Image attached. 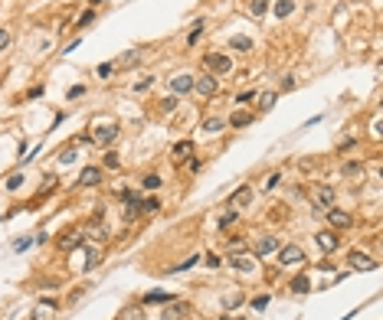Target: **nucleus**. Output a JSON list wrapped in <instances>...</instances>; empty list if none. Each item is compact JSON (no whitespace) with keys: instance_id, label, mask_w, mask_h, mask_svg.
Listing matches in <instances>:
<instances>
[{"instance_id":"37998d69","label":"nucleus","mask_w":383,"mask_h":320,"mask_svg":"<svg viewBox=\"0 0 383 320\" xmlns=\"http://www.w3.org/2000/svg\"><path fill=\"white\" fill-rule=\"evenodd\" d=\"M282 88H285V92H291V88H295V78L285 75V78H282Z\"/></svg>"},{"instance_id":"ea45409f","label":"nucleus","mask_w":383,"mask_h":320,"mask_svg":"<svg viewBox=\"0 0 383 320\" xmlns=\"http://www.w3.org/2000/svg\"><path fill=\"white\" fill-rule=\"evenodd\" d=\"M252 307H256V311H266V307H269V297H256V301H252Z\"/></svg>"},{"instance_id":"f8f14e48","label":"nucleus","mask_w":383,"mask_h":320,"mask_svg":"<svg viewBox=\"0 0 383 320\" xmlns=\"http://www.w3.org/2000/svg\"><path fill=\"white\" fill-rule=\"evenodd\" d=\"M193 88V75H174L171 78V92L174 95H184V92H190Z\"/></svg>"},{"instance_id":"423d86ee","label":"nucleus","mask_w":383,"mask_h":320,"mask_svg":"<svg viewBox=\"0 0 383 320\" xmlns=\"http://www.w3.org/2000/svg\"><path fill=\"white\" fill-rule=\"evenodd\" d=\"M318 245H321V252H337V249H341L337 229H324V232H318Z\"/></svg>"},{"instance_id":"dca6fc26","label":"nucleus","mask_w":383,"mask_h":320,"mask_svg":"<svg viewBox=\"0 0 383 320\" xmlns=\"http://www.w3.org/2000/svg\"><path fill=\"white\" fill-rule=\"evenodd\" d=\"M229 265H233L236 271H249V268L256 265V258H249V255H229Z\"/></svg>"},{"instance_id":"9b49d317","label":"nucleus","mask_w":383,"mask_h":320,"mask_svg":"<svg viewBox=\"0 0 383 320\" xmlns=\"http://www.w3.org/2000/svg\"><path fill=\"white\" fill-rule=\"evenodd\" d=\"M193 157V141H177L174 144V164H184Z\"/></svg>"},{"instance_id":"1a4fd4ad","label":"nucleus","mask_w":383,"mask_h":320,"mask_svg":"<svg viewBox=\"0 0 383 320\" xmlns=\"http://www.w3.org/2000/svg\"><path fill=\"white\" fill-rule=\"evenodd\" d=\"M256 258H262V255H272V252H279V239H272V235H262L256 242Z\"/></svg>"},{"instance_id":"49530a36","label":"nucleus","mask_w":383,"mask_h":320,"mask_svg":"<svg viewBox=\"0 0 383 320\" xmlns=\"http://www.w3.org/2000/svg\"><path fill=\"white\" fill-rule=\"evenodd\" d=\"M223 320H229V317H223ZM233 320H243V317H233Z\"/></svg>"},{"instance_id":"6e6552de","label":"nucleus","mask_w":383,"mask_h":320,"mask_svg":"<svg viewBox=\"0 0 383 320\" xmlns=\"http://www.w3.org/2000/svg\"><path fill=\"white\" fill-rule=\"evenodd\" d=\"M279 258H282V265H301V261H305V252L298 249V245H285V249L279 252Z\"/></svg>"},{"instance_id":"b1692460","label":"nucleus","mask_w":383,"mask_h":320,"mask_svg":"<svg viewBox=\"0 0 383 320\" xmlns=\"http://www.w3.org/2000/svg\"><path fill=\"white\" fill-rule=\"evenodd\" d=\"M275 105V92H262L259 95V111H272Z\"/></svg>"},{"instance_id":"f3484780","label":"nucleus","mask_w":383,"mask_h":320,"mask_svg":"<svg viewBox=\"0 0 383 320\" xmlns=\"http://www.w3.org/2000/svg\"><path fill=\"white\" fill-rule=\"evenodd\" d=\"M291 291H295V294H308V291H311V278H308V274H295V278H291Z\"/></svg>"},{"instance_id":"4be33fe9","label":"nucleus","mask_w":383,"mask_h":320,"mask_svg":"<svg viewBox=\"0 0 383 320\" xmlns=\"http://www.w3.org/2000/svg\"><path fill=\"white\" fill-rule=\"evenodd\" d=\"M291 10H295V7H291V0H275V16H279V20H285Z\"/></svg>"},{"instance_id":"412c9836","label":"nucleus","mask_w":383,"mask_h":320,"mask_svg":"<svg viewBox=\"0 0 383 320\" xmlns=\"http://www.w3.org/2000/svg\"><path fill=\"white\" fill-rule=\"evenodd\" d=\"M229 46L239 49V53H249V49H252V39L249 36H233V39H229Z\"/></svg>"},{"instance_id":"4468645a","label":"nucleus","mask_w":383,"mask_h":320,"mask_svg":"<svg viewBox=\"0 0 383 320\" xmlns=\"http://www.w3.org/2000/svg\"><path fill=\"white\" fill-rule=\"evenodd\" d=\"M79 245H82V232H72V229L59 239V249L63 252H72V249H79Z\"/></svg>"},{"instance_id":"f704fd0d","label":"nucleus","mask_w":383,"mask_h":320,"mask_svg":"<svg viewBox=\"0 0 383 320\" xmlns=\"http://www.w3.org/2000/svg\"><path fill=\"white\" fill-rule=\"evenodd\" d=\"M193 265H196V255H193V258H187L184 265H174V268H171V274H174V271H187V268H193Z\"/></svg>"},{"instance_id":"6ab92c4d","label":"nucleus","mask_w":383,"mask_h":320,"mask_svg":"<svg viewBox=\"0 0 383 320\" xmlns=\"http://www.w3.org/2000/svg\"><path fill=\"white\" fill-rule=\"evenodd\" d=\"M246 125H252V115H249V111H236V115L229 118V128H246Z\"/></svg>"},{"instance_id":"7ed1b4c3","label":"nucleus","mask_w":383,"mask_h":320,"mask_svg":"<svg viewBox=\"0 0 383 320\" xmlns=\"http://www.w3.org/2000/svg\"><path fill=\"white\" fill-rule=\"evenodd\" d=\"M193 92H200L203 98L216 95V75H213V72H203L200 78H193Z\"/></svg>"},{"instance_id":"72a5a7b5","label":"nucleus","mask_w":383,"mask_h":320,"mask_svg":"<svg viewBox=\"0 0 383 320\" xmlns=\"http://www.w3.org/2000/svg\"><path fill=\"white\" fill-rule=\"evenodd\" d=\"M59 160H63V164H72V160H76V147H66L63 154H59Z\"/></svg>"},{"instance_id":"79ce46f5","label":"nucleus","mask_w":383,"mask_h":320,"mask_svg":"<svg viewBox=\"0 0 383 320\" xmlns=\"http://www.w3.org/2000/svg\"><path fill=\"white\" fill-rule=\"evenodd\" d=\"M111 69H115V65H111V63H105V65H98V75H102V78H108V75H111Z\"/></svg>"},{"instance_id":"4c0bfd02","label":"nucleus","mask_w":383,"mask_h":320,"mask_svg":"<svg viewBox=\"0 0 383 320\" xmlns=\"http://www.w3.org/2000/svg\"><path fill=\"white\" fill-rule=\"evenodd\" d=\"M20 187H23V177H10L7 180V190H20Z\"/></svg>"},{"instance_id":"a18cd8bd","label":"nucleus","mask_w":383,"mask_h":320,"mask_svg":"<svg viewBox=\"0 0 383 320\" xmlns=\"http://www.w3.org/2000/svg\"><path fill=\"white\" fill-rule=\"evenodd\" d=\"M206 268H219V258L213 255V252H210V255H206Z\"/></svg>"},{"instance_id":"ddd939ff","label":"nucleus","mask_w":383,"mask_h":320,"mask_svg":"<svg viewBox=\"0 0 383 320\" xmlns=\"http://www.w3.org/2000/svg\"><path fill=\"white\" fill-rule=\"evenodd\" d=\"M252 199V187H239L233 196H229V209H236V206H246Z\"/></svg>"},{"instance_id":"f257e3e1","label":"nucleus","mask_w":383,"mask_h":320,"mask_svg":"<svg viewBox=\"0 0 383 320\" xmlns=\"http://www.w3.org/2000/svg\"><path fill=\"white\" fill-rule=\"evenodd\" d=\"M115 137H118V125H102V128H95V134H92V141L98 147H111Z\"/></svg>"},{"instance_id":"c9c22d12","label":"nucleus","mask_w":383,"mask_h":320,"mask_svg":"<svg viewBox=\"0 0 383 320\" xmlns=\"http://www.w3.org/2000/svg\"><path fill=\"white\" fill-rule=\"evenodd\" d=\"M95 261H98V252L89 249V252H86V268H95Z\"/></svg>"},{"instance_id":"c85d7f7f","label":"nucleus","mask_w":383,"mask_h":320,"mask_svg":"<svg viewBox=\"0 0 383 320\" xmlns=\"http://www.w3.org/2000/svg\"><path fill=\"white\" fill-rule=\"evenodd\" d=\"M344 177H364V164H344Z\"/></svg>"},{"instance_id":"c03bdc74","label":"nucleus","mask_w":383,"mask_h":320,"mask_svg":"<svg viewBox=\"0 0 383 320\" xmlns=\"http://www.w3.org/2000/svg\"><path fill=\"white\" fill-rule=\"evenodd\" d=\"M7 46H10V33L0 30V49H7Z\"/></svg>"},{"instance_id":"0eeeda50","label":"nucleus","mask_w":383,"mask_h":320,"mask_svg":"<svg viewBox=\"0 0 383 320\" xmlns=\"http://www.w3.org/2000/svg\"><path fill=\"white\" fill-rule=\"evenodd\" d=\"M98 183H102V170L98 167H86L76 180V187H98Z\"/></svg>"},{"instance_id":"a211bd4d","label":"nucleus","mask_w":383,"mask_h":320,"mask_svg":"<svg viewBox=\"0 0 383 320\" xmlns=\"http://www.w3.org/2000/svg\"><path fill=\"white\" fill-rule=\"evenodd\" d=\"M174 294H167V291H151V294H144V304H171Z\"/></svg>"},{"instance_id":"58836bf2","label":"nucleus","mask_w":383,"mask_h":320,"mask_svg":"<svg viewBox=\"0 0 383 320\" xmlns=\"http://www.w3.org/2000/svg\"><path fill=\"white\" fill-rule=\"evenodd\" d=\"M148 85H154V75H148V78H141V82H138V85H134V88H138V92H144V88H148Z\"/></svg>"},{"instance_id":"a878e982","label":"nucleus","mask_w":383,"mask_h":320,"mask_svg":"<svg viewBox=\"0 0 383 320\" xmlns=\"http://www.w3.org/2000/svg\"><path fill=\"white\" fill-rule=\"evenodd\" d=\"M236 219H239V212L236 209H229V212H223V216H219V229H229L236 222Z\"/></svg>"},{"instance_id":"bb28decb","label":"nucleus","mask_w":383,"mask_h":320,"mask_svg":"<svg viewBox=\"0 0 383 320\" xmlns=\"http://www.w3.org/2000/svg\"><path fill=\"white\" fill-rule=\"evenodd\" d=\"M203 30H206V23H203V20H196V23H193V30H190V36H187V43H190V46H193L196 39H200V33H203Z\"/></svg>"},{"instance_id":"cd10ccee","label":"nucleus","mask_w":383,"mask_h":320,"mask_svg":"<svg viewBox=\"0 0 383 320\" xmlns=\"http://www.w3.org/2000/svg\"><path fill=\"white\" fill-rule=\"evenodd\" d=\"M121 320H144V307H128L121 314Z\"/></svg>"},{"instance_id":"7c9ffc66","label":"nucleus","mask_w":383,"mask_h":320,"mask_svg":"<svg viewBox=\"0 0 383 320\" xmlns=\"http://www.w3.org/2000/svg\"><path fill=\"white\" fill-rule=\"evenodd\" d=\"M141 187H144V190H157V187H161V177H157V173H151V177H144V183H141Z\"/></svg>"},{"instance_id":"a19ab883","label":"nucleus","mask_w":383,"mask_h":320,"mask_svg":"<svg viewBox=\"0 0 383 320\" xmlns=\"http://www.w3.org/2000/svg\"><path fill=\"white\" fill-rule=\"evenodd\" d=\"M121 199H125V203H134V199H138V193H134V190H121Z\"/></svg>"},{"instance_id":"f03ea898","label":"nucleus","mask_w":383,"mask_h":320,"mask_svg":"<svg viewBox=\"0 0 383 320\" xmlns=\"http://www.w3.org/2000/svg\"><path fill=\"white\" fill-rule=\"evenodd\" d=\"M314 206H318L321 212H328L331 206H334V187H314Z\"/></svg>"},{"instance_id":"39448f33","label":"nucleus","mask_w":383,"mask_h":320,"mask_svg":"<svg viewBox=\"0 0 383 320\" xmlns=\"http://www.w3.org/2000/svg\"><path fill=\"white\" fill-rule=\"evenodd\" d=\"M206 69H210V72H229V69H233V59L223 56V53H210V56H206Z\"/></svg>"},{"instance_id":"473e14b6","label":"nucleus","mask_w":383,"mask_h":320,"mask_svg":"<svg viewBox=\"0 0 383 320\" xmlns=\"http://www.w3.org/2000/svg\"><path fill=\"white\" fill-rule=\"evenodd\" d=\"M121 65H128V69L138 65V53H125V56H121Z\"/></svg>"},{"instance_id":"5701e85b","label":"nucleus","mask_w":383,"mask_h":320,"mask_svg":"<svg viewBox=\"0 0 383 320\" xmlns=\"http://www.w3.org/2000/svg\"><path fill=\"white\" fill-rule=\"evenodd\" d=\"M223 128H226V121H223V118H206V121H203V131H206V134L223 131Z\"/></svg>"},{"instance_id":"aec40b11","label":"nucleus","mask_w":383,"mask_h":320,"mask_svg":"<svg viewBox=\"0 0 383 320\" xmlns=\"http://www.w3.org/2000/svg\"><path fill=\"white\" fill-rule=\"evenodd\" d=\"M86 235H89V239H95V242H102V239H108V232H105V226H102V222H92V226L86 229Z\"/></svg>"},{"instance_id":"9d476101","label":"nucleus","mask_w":383,"mask_h":320,"mask_svg":"<svg viewBox=\"0 0 383 320\" xmlns=\"http://www.w3.org/2000/svg\"><path fill=\"white\" fill-rule=\"evenodd\" d=\"M351 268H357V271H370V268H377V261L370 255H364V252H351Z\"/></svg>"},{"instance_id":"2f4dec72","label":"nucleus","mask_w":383,"mask_h":320,"mask_svg":"<svg viewBox=\"0 0 383 320\" xmlns=\"http://www.w3.org/2000/svg\"><path fill=\"white\" fill-rule=\"evenodd\" d=\"M105 167H108V170H118V167H121L118 154H105Z\"/></svg>"},{"instance_id":"e433bc0d","label":"nucleus","mask_w":383,"mask_h":320,"mask_svg":"<svg viewBox=\"0 0 383 320\" xmlns=\"http://www.w3.org/2000/svg\"><path fill=\"white\" fill-rule=\"evenodd\" d=\"M92 20H95V13H92V10H86V13L79 16V26H89V23H92Z\"/></svg>"},{"instance_id":"393cba45","label":"nucleus","mask_w":383,"mask_h":320,"mask_svg":"<svg viewBox=\"0 0 383 320\" xmlns=\"http://www.w3.org/2000/svg\"><path fill=\"white\" fill-rule=\"evenodd\" d=\"M269 10V0H249V13L252 16H262Z\"/></svg>"},{"instance_id":"2eb2a0df","label":"nucleus","mask_w":383,"mask_h":320,"mask_svg":"<svg viewBox=\"0 0 383 320\" xmlns=\"http://www.w3.org/2000/svg\"><path fill=\"white\" fill-rule=\"evenodd\" d=\"M190 307L187 304H180V301H171V307L164 311V320H180V317H187Z\"/></svg>"},{"instance_id":"20e7f679","label":"nucleus","mask_w":383,"mask_h":320,"mask_svg":"<svg viewBox=\"0 0 383 320\" xmlns=\"http://www.w3.org/2000/svg\"><path fill=\"white\" fill-rule=\"evenodd\" d=\"M324 216H328L331 229H351V226H354V216H351V212H344V209H334V206H331V209L324 212Z\"/></svg>"},{"instance_id":"c756f323","label":"nucleus","mask_w":383,"mask_h":320,"mask_svg":"<svg viewBox=\"0 0 383 320\" xmlns=\"http://www.w3.org/2000/svg\"><path fill=\"white\" fill-rule=\"evenodd\" d=\"M138 209H141V212H157V209H161V203H157V199H141Z\"/></svg>"}]
</instances>
